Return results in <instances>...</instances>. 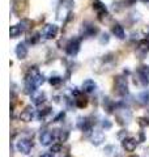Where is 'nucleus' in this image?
<instances>
[{
  "label": "nucleus",
  "instance_id": "nucleus-5",
  "mask_svg": "<svg viewBox=\"0 0 149 157\" xmlns=\"http://www.w3.org/2000/svg\"><path fill=\"white\" fill-rule=\"evenodd\" d=\"M122 144H123V148L126 149L127 152H133L136 149V147H137V140L133 139V137H127V139L123 140Z\"/></svg>",
  "mask_w": 149,
  "mask_h": 157
},
{
  "label": "nucleus",
  "instance_id": "nucleus-2",
  "mask_svg": "<svg viewBox=\"0 0 149 157\" xmlns=\"http://www.w3.org/2000/svg\"><path fill=\"white\" fill-rule=\"evenodd\" d=\"M78 48H80V42H78V39H71V41L68 42V45L66 46V51L68 55H76L78 52Z\"/></svg>",
  "mask_w": 149,
  "mask_h": 157
},
{
  "label": "nucleus",
  "instance_id": "nucleus-14",
  "mask_svg": "<svg viewBox=\"0 0 149 157\" xmlns=\"http://www.w3.org/2000/svg\"><path fill=\"white\" fill-rule=\"evenodd\" d=\"M139 47H140L141 50H144V51H149V39H143V41H140Z\"/></svg>",
  "mask_w": 149,
  "mask_h": 157
},
{
  "label": "nucleus",
  "instance_id": "nucleus-4",
  "mask_svg": "<svg viewBox=\"0 0 149 157\" xmlns=\"http://www.w3.org/2000/svg\"><path fill=\"white\" fill-rule=\"evenodd\" d=\"M42 34L46 39H51L58 34V26L56 25H46L43 28Z\"/></svg>",
  "mask_w": 149,
  "mask_h": 157
},
{
  "label": "nucleus",
  "instance_id": "nucleus-11",
  "mask_svg": "<svg viewBox=\"0 0 149 157\" xmlns=\"http://www.w3.org/2000/svg\"><path fill=\"white\" fill-rule=\"evenodd\" d=\"M103 140H105V135H103V132H101V131H96L92 136V143L94 145H99Z\"/></svg>",
  "mask_w": 149,
  "mask_h": 157
},
{
  "label": "nucleus",
  "instance_id": "nucleus-24",
  "mask_svg": "<svg viewBox=\"0 0 149 157\" xmlns=\"http://www.w3.org/2000/svg\"><path fill=\"white\" fill-rule=\"evenodd\" d=\"M135 3H136V0H126V4H128V6H132Z\"/></svg>",
  "mask_w": 149,
  "mask_h": 157
},
{
  "label": "nucleus",
  "instance_id": "nucleus-13",
  "mask_svg": "<svg viewBox=\"0 0 149 157\" xmlns=\"http://www.w3.org/2000/svg\"><path fill=\"white\" fill-rule=\"evenodd\" d=\"M21 32H22L21 26H18V25H13V26H11V30H9V34H11V37H12V38H16V37H18L20 34H21Z\"/></svg>",
  "mask_w": 149,
  "mask_h": 157
},
{
  "label": "nucleus",
  "instance_id": "nucleus-8",
  "mask_svg": "<svg viewBox=\"0 0 149 157\" xmlns=\"http://www.w3.org/2000/svg\"><path fill=\"white\" fill-rule=\"evenodd\" d=\"M93 8H94V11H96L98 13V16L101 17V16H105V14L107 13L106 11V7L103 6V3H101L99 0H94V3H93Z\"/></svg>",
  "mask_w": 149,
  "mask_h": 157
},
{
  "label": "nucleus",
  "instance_id": "nucleus-7",
  "mask_svg": "<svg viewBox=\"0 0 149 157\" xmlns=\"http://www.w3.org/2000/svg\"><path fill=\"white\" fill-rule=\"evenodd\" d=\"M34 117V113H33V107L28 106L26 109H25L21 114H20V119H21L22 122H30L33 119Z\"/></svg>",
  "mask_w": 149,
  "mask_h": 157
},
{
  "label": "nucleus",
  "instance_id": "nucleus-25",
  "mask_svg": "<svg viewBox=\"0 0 149 157\" xmlns=\"http://www.w3.org/2000/svg\"><path fill=\"white\" fill-rule=\"evenodd\" d=\"M131 157H137V156H131Z\"/></svg>",
  "mask_w": 149,
  "mask_h": 157
},
{
  "label": "nucleus",
  "instance_id": "nucleus-3",
  "mask_svg": "<svg viewBox=\"0 0 149 157\" xmlns=\"http://www.w3.org/2000/svg\"><path fill=\"white\" fill-rule=\"evenodd\" d=\"M115 89L119 94H127L128 93V89H127V81L126 78L123 77H117L115 78Z\"/></svg>",
  "mask_w": 149,
  "mask_h": 157
},
{
  "label": "nucleus",
  "instance_id": "nucleus-21",
  "mask_svg": "<svg viewBox=\"0 0 149 157\" xmlns=\"http://www.w3.org/2000/svg\"><path fill=\"white\" fill-rule=\"evenodd\" d=\"M60 149H62L60 144H55V145H52V147H51V152H59Z\"/></svg>",
  "mask_w": 149,
  "mask_h": 157
},
{
  "label": "nucleus",
  "instance_id": "nucleus-20",
  "mask_svg": "<svg viewBox=\"0 0 149 157\" xmlns=\"http://www.w3.org/2000/svg\"><path fill=\"white\" fill-rule=\"evenodd\" d=\"M99 42H101L102 45H103V43H107V42H109V36H107L106 33H105V34H102V38L99 39Z\"/></svg>",
  "mask_w": 149,
  "mask_h": 157
},
{
  "label": "nucleus",
  "instance_id": "nucleus-17",
  "mask_svg": "<svg viewBox=\"0 0 149 157\" xmlns=\"http://www.w3.org/2000/svg\"><path fill=\"white\" fill-rule=\"evenodd\" d=\"M43 101H44V94H38L37 97H34V104H36V105L42 104Z\"/></svg>",
  "mask_w": 149,
  "mask_h": 157
},
{
  "label": "nucleus",
  "instance_id": "nucleus-1",
  "mask_svg": "<svg viewBox=\"0 0 149 157\" xmlns=\"http://www.w3.org/2000/svg\"><path fill=\"white\" fill-rule=\"evenodd\" d=\"M16 148H17V151L20 152V153L29 155L30 151H32V143L26 139H20L17 141V144H16Z\"/></svg>",
  "mask_w": 149,
  "mask_h": 157
},
{
  "label": "nucleus",
  "instance_id": "nucleus-16",
  "mask_svg": "<svg viewBox=\"0 0 149 157\" xmlns=\"http://www.w3.org/2000/svg\"><path fill=\"white\" fill-rule=\"evenodd\" d=\"M76 105L78 107H85L88 105V100H86V98H82V97L77 98V100H76Z\"/></svg>",
  "mask_w": 149,
  "mask_h": 157
},
{
  "label": "nucleus",
  "instance_id": "nucleus-19",
  "mask_svg": "<svg viewBox=\"0 0 149 157\" xmlns=\"http://www.w3.org/2000/svg\"><path fill=\"white\" fill-rule=\"evenodd\" d=\"M102 127H103L105 130H109V128H110V127H111L110 121H109V119H103V121H102Z\"/></svg>",
  "mask_w": 149,
  "mask_h": 157
},
{
  "label": "nucleus",
  "instance_id": "nucleus-9",
  "mask_svg": "<svg viewBox=\"0 0 149 157\" xmlns=\"http://www.w3.org/2000/svg\"><path fill=\"white\" fill-rule=\"evenodd\" d=\"M16 54H17L18 59H25V58H26V55H28V47H26V45H25L24 42H21V43H18V45H17Z\"/></svg>",
  "mask_w": 149,
  "mask_h": 157
},
{
  "label": "nucleus",
  "instance_id": "nucleus-12",
  "mask_svg": "<svg viewBox=\"0 0 149 157\" xmlns=\"http://www.w3.org/2000/svg\"><path fill=\"white\" fill-rule=\"evenodd\" d=\"M113 33H114V36L118 37L119 39H123L124 38V29H123V26L118 25V24L113 26Z\"/></svg>",
  "mask_w": 149,
  "mask_h": 157
},
{
  "label": "nucleus",
  "instance_id": "nucleus-15",
  "mask_svg": "<svg viewBox=\"0 0 149 157\" xmlns=\"http://www.w3.org/2000/svg\"><path fill=\"white\" fill-rule=\"evenodd\" d=\"M139 98H140V101L143 104H149V92H143L139 96Z\"/></svg>",
  "mask_w": 149,
  "mask_h": 157
},
{
  "label": "nucleus",
  "instance_id": "nucleus-18",
  "mask_svg": "<svg viewBox=\"0 0 149 157\" xmlns=\"http://www.w3.org/2000/svg\"><path fill=\"white\" fill-rule=\"evenodd\" d=\"M60 82H62V78L58 77V76L50 78V84H51V85H58V84H60Z\"/></svg>",
  "mask_w": 149,
  "mask_h": 157
},
{
  "label": "nucleus",
  "instance_id": "nucleus-22",
  "mask_svg": "<svg viewBox=\"0 0 149 157\" xmlns=\"http://www.w3.org/2000/svg\"><path fill=\"white\" fill-rule=\"evenodd\" d=\"M38 39H39V34H34L33 39H30V42L32 43H36V42H38Z\"/></svg>",
  "mask_w": 149,
  "mask_h": 157
},
{
  "label": "nucleus",
  "instance_id": "nucleus-10",
  "mask_svg": "<svg viewBox=\"0 0 149 157\" xmlns=\"http://www.w3.org/2000/svg\"><path fill=\"white\" fill-rule=\"evenodd\" d=\"M96 88H97V85H96V82H94L93 80H85L84 81V84H82V90L84 92H86V93H93L94 90H96Z\"/></svg>",
  "mask_w": 149,
  "mask_h": 157
},
{
  "label": "nucleus",
  "instance_id": "nucleus-23",
  "mask_svg": "<svg viewBox=\"0 0 149 157\" xmlns=\"http://www.w3.org/2000/svg\"><path fill=\"white\" fill-rule=\"evenodd\" d=\"M41 157H54L51 152H44V153L41 155Z\"/></svg>",
  "mask_w": 149,
  "mask_h": 157
},
{
  "label": "nucleus",
  "instance_id": "nucleus-6",
  "mask_svg": "<svg viewBox=\"0 0 149 157\" xmlns=\"http://www.w3.org/2000/svg\"><path fill=\"white\" fill-rule=\"evenodd\" d=\"M52 140H54L52 132H50V131H43V132H41V136H39V141H41L42 145H50V144L52 143Z\"/></svg>",
  "mask_w": 149,
  "mask_h": 157
}]
</instances>
